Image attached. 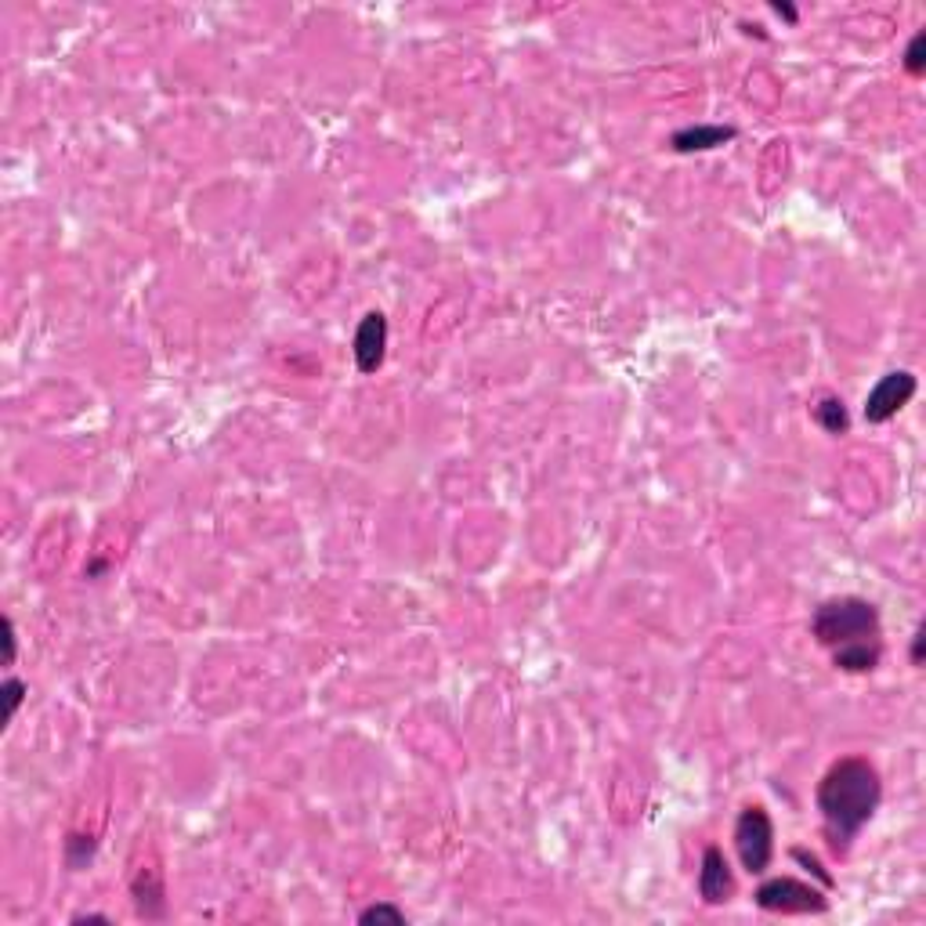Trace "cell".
<instances>
[{"label": "cell", "instance_id": "cell-10", "mask_svg": "<svg viewBox=\"0 0 926 926\" xmlns=\"http://www.w3.org/2000/svg\"><path fill=\"white\" fill-rule=\"evenodd\" d=\"M879 662H883V641H879V637L832 648V666L843 673H872Z\"/></svg>", "mask_w": 926, "mask_h": 926}, {"label": "cell", "instance_id": "cell-4", "mask_svg": "<svg viewBox=\"0 0 926 926\" xmlns=\"http://www.w3.org/2000/svg\"><path fill=\"white\" fill-rule=\"evenodd\" d=\"M753 901L764 908V912H778V916H818V912L829 908L822 890L811 887V883H800V879H793V876L764 879V883L756 887Z\"/></svg>", "mask_w": 926, "mask_h": 926}, {"label": "cell", "instance_id": "cell-17", "mask_svg": "<svg viewBox=\"0 0 926 926\" xmlns=\"http://www.w3.org/2000/svg\"><path fill=\"white\" fill-rule=\"evenodd\" d=\"M15 652H19L15 623H11V619H4V666H15Z\"/></svg>", "mask_w": 926, "mask_h": 926}, {"label": "cell", "instance_id": "cell-20", "mask_svg": "<svg viewBox=\"0 0 926 926\" xmlns=\"http://www.w3.org/2000/svg\"><path fill=\"white\" fill-rule=\"evenodd\" d=\"M73 923H109V916H95L91 912V916H73Z\"/></svg>", "mask_w": 926, "mask_h": 926}, {"label": "cell", "instance_id": "cell-12", "mask_svg": "<svg viewBox=\"0 0 926 926\" xmlns=\"http://www.w3.org/2000/svg\"><path fill=\"white\" fill-rule=\"evenodd\" d=\"M359 923L362 926H373V923H391V926H402L406 923V912L395 905H388V901H380V905H369L359 912Z\"/></svg>", "mask_w": 926, "mask_h": 926}, {"label": "cell", "instance_id": "cell-5", "mask_svg": "<svg viewBox=\"0 0 926 926\" xmlns=\"http://www.w3.org/2000/svg\"><path fill=\"white\" fill-rule=\"evenodd\" d=\"M916 388H919L916 373H908V369H894L887 377H879V384L869 391V398H865V420H869V424H887V420H894V416L912 402Z\"/></svg>", "mask_w": 926, "mask_h": 926}, {"label": "cell", "instance_id": "cell-14", "mask_svg": "<svg viewBox=\"0 0 926 926\" xmlns=\"http://www.w3.org/2000/svg\"><path fill=\"white\" fill-rule=\"evenodd\" d=\"M91 858H95V840H91V836H69V840H66L69 869H84Z\"/></svg>", "mask_w": 926, "mask_h": 926}, {"label": "cell", "instance_id": "cell-3", "mask_svg": "<svg viewBox=\"0 0 926 926\" xmlns=\"http://www.w3.org/2000/svg\"><path fill=\"white\" fill-rule=\"evenodd\" d=\"M735 854L749 876H764L775 858V825L764 807H746L735 822Z\"/></svg>", "mask_w": 926, "mask_h": 926}, {"label": "cell", "instance_id": "cell-19", "mask_svg": "<svg viewBox=\"0 0 926 926\" xmlns=\"http://www.w3.org/2000/svg\"><path fill=\"white\" fill-rule=\"evenodd\" d=\"M775 11H778V15H782V19H789V22H796V19H800V15H796V8H793V4H775Z\"/></svg>", "mask_w": 926, "mask_h": 926}, {"label": "cell", "instance_id": "cell-1", "mask_svg": "<svg viewBox=\"0 0 926 926\" xmlns=\"http://www.w3.org/2000/svg\"><path fill=\"white\" fill-rule=\"evenodd\" d=\"M879 800H883V782L876 764H869L865 756H843L825 771L818 782V811L836 851H847V843L872 822Z\"/></svg>", "mask_w": 926, "mask_h": 926}, {"label": "cell", "instance_id": "cell-9", "mask_svg": "<svg viewBox=\"0 0 926 926\" xmlns=\"http://www.w3.org/2000/svg\"><path fill=\"white\" fill-rule=\"evenodd\" d=\"M735 127H720V123H695V127H684L670 138V149L688 156V152H709L720 149V145L735 142Z\"/></svg>", "mask_w": 926, "mask_h": 926}, {"label": "cell", "instance_id": "cell-18", "mask_svg": "<svg viewBox=\"0 0 926 926\" xmlns=\"http://www.w3.org/2000/svg\"><path fill=\"white\" fill-rule=\"evenodd\" d=\"M923 652H926V630L919 626L916 637H912V652H908L912 655V666H923Z\"/></svg>", "mask_w": 926, "mask_h": 926}, {"label": "cell", "instance_id": "cell-11", "mask_svg": "<svg viewBox=\"0 0 926 926\" xmlns=\"http://www.w3.org/2000/svg\"><path fill=\"white\" fill-rule=\"evenodd\" d=\"M814 424L829 431V435H847L851 431V416H847V406H843L836 395H825L818 406H814Z\"/></svg>", "mask_w": 926, "mask_h": 926}, {"label": "cell", "instance_id": "cell-13", "mask_svg": "<svg viewBox=\"0 0 926 926\" xmlns=\"http://www.w3.org/2000/svg\"><path fill=\"white\" fill-rule=\"evenodd\" d=\"M905 73L908 76H923L926 73V29H919L916 37L908 40V48H905Z\"/></svg>", "mask_w": 926, "mask_h": 926}, {"label": "cell", "instance_id": "cell-16", "mask_svg": "<svg viewBox=\"0 0 926 926\" xmlns=\"http://www.w3.org/2000/svg\"><path fill=\"white\" fill-rule=\"evenodd\" d=\"M793 858L800 861V865H807V869H811L814 876L822 879V887H832V876H829V872L822 869V861L814 858V854H807V851H800V847H796V851H793Z\"/></svg>", "mask_w": 926, "mask_h": 926}, {"label": "cell", "instance_id": "cell-8", "mask_svg": "<svg viewBox=\"0 0 926 926\" xmlns=\"http://www.w3.org/2000/svg\"><path fill=\"white\" fill-rule=\"evenodd\" d=\"M131 898L142 919H167V887L156 865H142L131 876Z\"/></svg>", "mask_w": 926, "mask_h": 926}, {"label": "cell", "instance_id": "cell-2", "mask_svg": "<svg viewBox=\"0 0 926 926\" xmlns=\"http://www.w3.org/2000/svg\"><path fill=\"white\" fill-rule=\"evenodd\" d=\"M811 637L829 652L854 641H872L879 637V612L865 597H829L814 608Z\"/></svg>", "mask_w": 926, "mask_h": 926}, {"label": "cell", "instance_id": "cell-6", "mask_svg": "<svg viewBox=\"0 0 926 926\" xmlns=\"http://www.w3.org/2000/svg\"><path fill=\"white\" fill-rule=\"evenodd\" d=\"M388 359V319L384 312H366L355 330V366L359 373H377Z\"/></svg>", "mask_w": 926, "mask_h": 926}, {"label": "cell", "instance_id": "cell-15", "mask_svg": "<svg viewBox=\"0 0 926 926\" xmlns=\"http://www.w3.org/2000/svg\"><path fill=\"white\" fill-rule=\"evenodd\" d=\"M4 702H8V720L19 713V706L26 702V684L19 681V677H8L4 681Z\"/></svg>", "mask_w": 926, "mask_h": 926}, {"label": "cell", "instance_id": "cell-7", "mask_svg": "<svg viewBox=\"0 0 926 926\" xmlns=\"http://www.w3.org/2000/svg\"><path fill=\"white\" fill-rule=\"evenodd\" d=\"M731 894H735V876H731L728 858L720 847H706L699 869V898L706 905H728Z\"/></svg>", "mask_w": 926, "mask_h": 926}]
</instances>
